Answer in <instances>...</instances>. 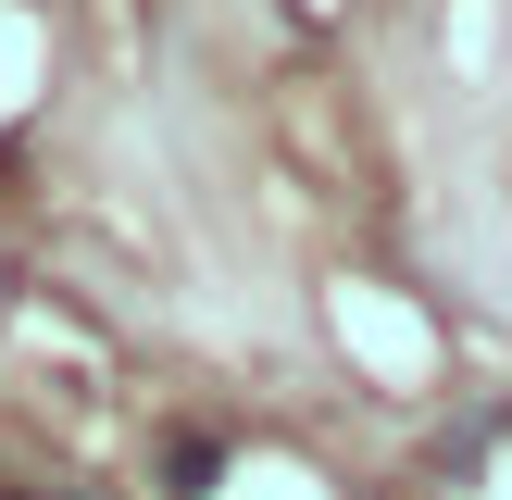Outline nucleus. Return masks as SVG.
Here are the masks:
<instances>
[{"instance_id": "1", "label": "nucleus", "mask_w": 512, "mask_h": 500, "mask_svg": "<svg viewBox=\"0 0 512 500\" xmlns=\"http://www.w3.org/2000/svg\"><path fill=\"white\" fill-rule=\"evenodd\" d=\"M163 475H175V500H213V475H225V438H175V450H163Z\"/></svg>"}]
</instances>
